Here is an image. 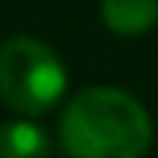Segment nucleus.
Segmentation results:
<instances>
[{"label": "nucleus", "mask_w": 158, "mask_h": 158, "mask_svg": "<svg viewBox=\"0 0 158 158\" xmlns=\"http://www.w3.org/2000/svg\"><path fill=\"white\" fill-rule=\"evenodd\" d=\"M55 141L35 117H10L0 124V158H52Z\"/></svg>", "instance_id": "4"}, {"label": "nucleus", "mask_w": 158, "mask_h": 158, "mask_svg": "<svg viewBox=\"0 0 158 158\" xmlns=\"http://www.w3.org/2000/svg\"><path fill=\"white\" fill-rule=\"evenodd\" d=\"M69 69L48 41L14 35L0 45V103L17 117H45L65 100Z\"/></svg>", "instance_id": "2"}, {"label": "nucleus", "mask_w": 158, "mask_h": 158, "mask_svg": "<svg viewBox=\"0 0 158 158\" xmlns=\"http://www.w3.org/2000/svg\"><path fill=\"white\" fill-rule=\"evenodd\" d=\"M100 21L110 35L141 38L158 24V0H100Z\"/></svg>", "instance_id": "3"}, {"label": "nucleus", "mask_w": 158, "mask_h": 158, "mask_svg": "<svg viewBox=\"0 0 158 158\" xmlns=\"http://www.w3.org/2000/svg\"><path fill=\"white\" fill-rule=\"evenodd\" d=\"M151 141V114L131 89L100 83L62 103L59 148L69 158H144Z\"/></svg>", "instance_id": "1"}]
</instances>
